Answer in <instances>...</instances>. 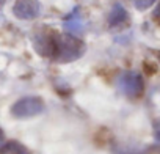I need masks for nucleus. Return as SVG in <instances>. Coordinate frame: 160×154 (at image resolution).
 <instances>
[{
    "label": "nucleus",
    "mask_w": 160,
    "mask_h": 154,
    "mask_svg": "<svg viewBox=\"0 0 160 154\" xmlns=\"http://www.w3.org/2000/svg\"><path fill=\"white\" fill-rule=\"evenodd\" d=\"M87 46L82 39L71 33H55L53 39V55L52 58L58 63H71L82 57Z\"/></svg>",
    "instance_id": "f257e3e1"
},
{
    "label": "nucleus",
    "mask_w": 160,
    "mask_h": 154,
    "mask_svg": "<svg viewBox=\"0 0 160 154\" xmlns=\"http://www.w3.org/2000/svg\"><path fill=\"white\" fill-rule=\"evenodd\" d=\"M44 107H46V104H44L42 98H39V96H25V98L18 99L11 105L10 112L14 118L22 120V118H32V116H36V115L42 113Z\"/></svg>",
    "instance_id": "f03ea898"
},
{
    "label": "nucleus",
    "mask_w": 160,
    "mask_h": 154,
    "mask_svg": "<svg viewBox=\"0 0 160 154\" xmlns=\"http://www.w3.org/2000/svg\"><path fill=\"white\" fill-rule=\"evenodd\" d=\"M119 88L121 91L130 98V99H137L143 95L144 91V82H143V77L140 72H135V71H127V72H122L121 77H119Z\"/></svg>",
    "instance_id": "7ed1b4c3"
},
{
    "label": "nucleus",
    "mask_w": 160,
    "mask_h": 154,
    "mask_svg": "<svg viewBox=\"0 0 160 154\" xmlns=\"http://www.w3.org/2000/svg\"><path fill=\"white\" fill-rule=\"evenodd\" d=\"M13 14L21 21H33L41 14L39 0H16L13 5Z\"/></svg>",
    "instance_id": "20e7f679"
},
{
    "label": "nucleus",
    "mask_w": 160,
    "mask_h": 154,
    "mask_svg": "<svg viewBox=\"0 0 160 154\" xmlns=\"http://www.w3.org/2000/svg\"><path fill=\"white\" fill-rule=\"evenodd\" d=\"M53 39H55V32H50V30L36 32L35 36H33V47L41 57L52 58V55H53Z\"/></svg>",
    "instance_id": "39448f33"
},
{
    "label": "nucleus",
    "mask_w": 160,
    "mask_h": 154,
    "mask_svg": "<svg viewBox=\"0 0 160 154\" xmlns=\"http://www.w3.org/2000/svg\"><path fill=\"white\" fill-rule=\"evenodd\" d=\"M0 154H32V151L18 140H10L0 146Z\"/></svg>",
    "instance_id": "423d86ee"
},
{
    "label": "nucleus",
    "mask_w": 160,
    "mask_h": 154,
    "mask_svg": "<svg viewBox=\"0 0 160 154\" xmlns=\"http://www.w3.org/2000/svg\"><path fill=\"white\" fill-rule=\"evenodd\" d=\"M126 19H127V11H126V8H124L121 3H115L113 8H112V11H110V16H108V24H110L112 27H115V25L122 24Z\"/></svg>",
    "instance_id": "0eeeda50"
},
{
    "label": "nucleus",
    "mask_w": 160,
    "mask_h": 154,
    "mask_svg": "<svg viewBox=\"0 0 160 154\" xmlns=\"http://www.w3.org/2000/svg\"><path fill=\"white\" fill-rule=\"evenodd\" d=\"M77 14H78V13H77ZM77 14H75V18H74V13H72V18L68 19L66 24H64V27H66L69 32H72V33H77V32L82 30V22H80V19L77 18Z\"/></svg>",
    "instance_id": "6e6552de"
},
{
    "label": "nucleus",
    "mask_w": 160,
    "mask_h": 154,
    "mask_svg": "<svg viewBox=\"0 0 160 154\" xmlns=\"http://www.w3.org/2000/svg\"><path fill=\"white\" fill-rule=\"evenodd\" d=\"M154 2H155V0H133V5H135L137 10L143 11V10H148L149 7H152Z\"/></svg>",
    "instance_id": "1a4fd4ad"
},
{
    "label": "nucleus",
    "mask_w": 160,
    "mask_h": 154,
    "mask_svg": "<svg viewBox=\"0 0 160 154\" xmlns=\"http://www.w3.org/2000/svg\"><path fill=\"white\" fill-rule=\"evenodd\" d=\"M154 135H155V138L160 141V120L154 123Z\"/></svg>",
    "instance_id": "9d476101"
},
{
    "label": "nucleus",
    "mask_w": 160,
    "mask_h": 154,
    "mask_svg": "<svg viewBox=\"0 0 160 154\" xmlns=\"http://www.w3.org/2000/svg\"><path fill=\"white\" fill-rule=\"evenodd\" d=\"M154 19H157V21H160V2H158V5L155 7V10H154Z\"/></svg>",
    "instance_id": "9b49d317"
},
{
    "label": "nucleus",
    "mask_w": 160,
    "mask_h": 154,
    "mask_svg": "<svg viewBox=\"0 0 160 154\" xmlns=\"http://www.w3.org/2000/svg\"><path fill=\"white\" fill-rule=\"evenodd\" d=\"M2 141H3V132H2V129H0V146H2Z\"/></svg>",
    "instance_id": "f8f14e48"
},
{
    "label": "nucleus",
    "mask_w": 160,
    "mask_h": 154,
    "mask_svg": "<svg viewBox=\"0 0 160 154\" xmlns=\"http://www.w3.org/2000/svg\"><path fill=\"white\" fill-rule=\"evenodd\" d=\"M157 58H158V63H160V52H157Z\"/></svg>",
    "instance_id": "ddd939ff"
}]
</instances>
